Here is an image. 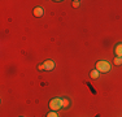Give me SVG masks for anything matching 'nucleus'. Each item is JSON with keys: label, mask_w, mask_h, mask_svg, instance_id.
Instances as JSON below:
<instances>
[{"label": "nucleus", "mask_w": 122, "mask_h": 117, "mask_svg": "<svg viewBox=\"0 0 122 117\" xmlns=\"http://www.w3.org/2000/svg\"><path fill=\"white\" fill-rule=\"evenodd\" d=\"M49 109L51 111H59L64 107V101H62V98H53L52 100H49Z\"/></svg>", "instance_id": "f257e3e1"}, {"label": "nucleus", "mask_w": 122, "mask_h": 117, "mask_svg": "<svg viewBox=\"0 0 122 117\" xmlns=\"http://www.w3.org/2000/svg\"><path fill=\"white\" fill-rule=\"evenodd\" d=\"M110 64L108 63V61H105V60H100V61H97L96 63V70L99 73H108L109 70H110Z\"/></svg>", "instance_id": "f03ea898"}, {"label": "nucleus", "mask_w": 122, "mask_h": 117, "mask_svg": "<svg viewBox=\"0 0 122 117\" xmlns=\"http://www.w3.org/2000/svg\"><path fill=\"white\" fill-rule=\"evenodd\" d=\"M43 65H44V69L46 70H53L55 69V61L52 60H47L43 63Z\"/></svg>", "instance_id": "7ed1b4c3"}, {"label": "nucleus", "mask_w": 122, "mask_h": 117, "mask_svg": "<svg viewBox=\"0 0 122 117\" xmlns=\"http://www.w3.org/2000/svg\"><path fill=\"white\" fill-rule=\"evenodd\" d=\"M114 53H116V57L122 58V42L117 43V46H116V48H114Z\"/></svg>", "instance_id": "20e7f679"}, {"label": "nucleus", "mask_w": 122, "mask_h": 117, "mask_svg": "<svg viewBox=\"0 0 122 117\" xmlns=\"http://www.w3.org/2000/svg\"><path fill=\"white\" fill-rule=\"evenodd\" d=\"M33 13H34L35 17H42L43 14H44V9H43L42 7H35L34 11H33Z\"/></svg>", "instance_id": "39448f33"}, {"label": "nucleus", "mask_w": 122, "mask_h": 117, "mask_svg": "<svg viewBox=\"0 0 122 117\" xmlns=\"http://www.w3.org/2000/svg\"><path fill=\"white\" fill-rule=\"evenodd\" d=\"M99 75H100V73H99L96 69H95V70H91V72H90V77H91L92 80H97Z\"/></svg>", "instance_id": "423d86ee"}, {"label": "nucleus", "mask_w": 122, "mask_h": 117, "mask_svg": "<svg viewBox=\"0 0 122 117\" xmlns=\"http://www.w3.org/2000/svg\"><path fill=\"white\" fill-rule=\"evenodd\" d=\"M62 101H64V107H62V108H65V109H66V108L70 107V100H69L68 98H64Z\"/></svg>", "instance_id": "0eeeda50"}, {"label": "nucleus", "mask_w": 122, "mask_h": 117, "mask_svg": "<svg viewBox=\"0 0 122 117\" xmlns=\"http://www.w3.org/2000/svg\"><path fill=\"white\" fill-rule=\"evenodd\" d=\"M113 63H114V65H122V58L121 57H114Z\"/></svg>", "instance_id": "6e6552de"}, {"label": "nucleus", "mask_w": 122, "mask_h": 117, "mask_svg": "<svg viewBox=\"0 0 122 117\" xmlns=\"http://www.w3.org/2000/svg\"><path fill=\"white\" fill-rule=\"evenodd\" d=\"M46 117H59V116H57V113L55 112V111H52V112L47 113V116H46Z\"/></svg>", "instance_id": "1a4fd4ad"}, {"label": "nucleus", "mask_w": 122, "mask_h": 117, "mask_svg": "<svg viewBox=\"0 0 122 117\" xmlns=\"http://www.w3.org/2000/svg\"><path fill=\"white\" fill-rule=\"evenodd\" d=\"M79 5H81V1H79V0H74V1H73V7H74V8H78Z\"/></svg>", "instance_id": "9d476101"}, {"label": "nucleus", "mask_w": 122, "mask_h": 117, "mask_svg": "<svg viewBox=\"0 0 122 117\" xmlns=\"http://www.w3.org/2000/svg\"><path fill=\"white\" fill-rule=\"evenodd\" d=\"M38 70H46L44 65H43V64H39V65H38Z\"/></svg>", "instance_id": "9b49d317"}]
</instances>
